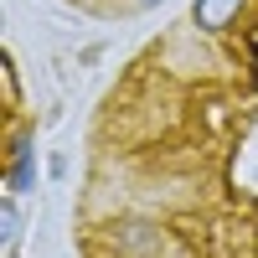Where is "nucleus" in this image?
Segmentation results:
<instances>
[{
    "mask_svg": "<svg viewBox=\"0 0 258 258\" xmlns=\"http://www.w3.org/2000/svg\"><path fill=\"white\" fill-rule=\"evenodd\" d=\"M31 181H36V140H31V135H16V140H11L6 186H11V191H31Z\"/></svg>",
    "mask_w": 258,
    "mask_h": 258,
    "instance_id": "f257e3e1",
    "label": "nucleus"
},
{
    "mask_svg": "<svg viewBox=\"0 0 258 258\" xmlns=\"http://www.w3.org/2000/svg\"><path fill=\"white\" fill-rule=\"evenodd\" d=\"M238 11H243V0H197V26L202 31H222V26H232Z\"/></svg>",
    "mask_w": 258,
    "mask_h": 258,
    "instance_id": "f03ea898",
    "label": "nucleus"
},
{
    "mask_svg": "<svg viewBox=\"0 0 258 258\" xmlns=\"http://www.w3.org/2000/svg\"><path fill=\"white\" fill-rule=\"evenodd\" d=\"M0 227H6V232H0V238H6V248L21 238V212H16V202H6V207H0Z\"/></svg>",
    "mask_w": 258,
    "mask_h": 258,
    "instance_id": "7ed1b4c3",
    "label": "nucleus"
},
{
    "mask_svg": "<svg viewBox=\"0 0 258 258\" xmlns=\"http://www.w3.org/2000/svg\"><path fill=\"white\" fill-rule=\"evenodd\" d=\"M140 6H155V0H140Z\"/></svg>",
    "mask_w": 258,
    "mask_h": 258,
    "instance_id": "20e7f679",
    "label": "nucleus"
}]
</instances>
